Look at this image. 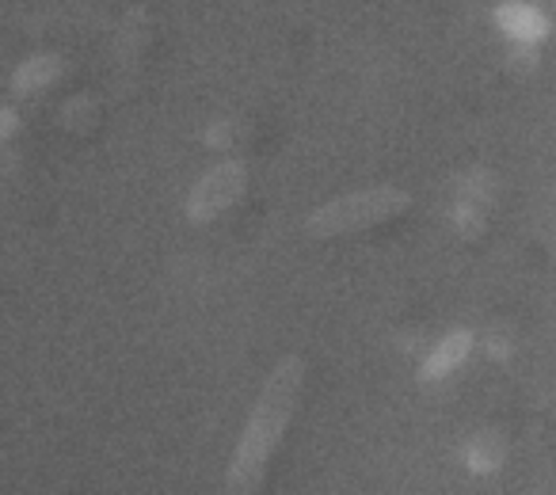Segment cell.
Here are the masks:
<instances>
[{
  "label": "cell",
  "instance_id": "cell-11",
  "mask_svg": "<svg viewBox=\"0 0 556 495\" xmlns=\"http://www.w3.org/2000/svg\"><path fill=\"white\" fill-rule=\"evenodd\" d=\"M507 65L518 73V77H522V73H533V65H538V47H533V42H510Z\"/></svg>",
  "mask_w": 556,
  "mask_h": 495
},
{
  "label": "cell",
  "instance_id": "cell-4",
  "mask_svg": "<svg viewBox=\"0 0 556 495\" xmlns=\"http://www.w3.org/2000/svg\"><path fill=\"white\" fill-rule=\"evenodd\" d=\"M472 347H477V335H472L469 328H457V332L442 335V340L424 355V363H419V381H424V385H439V381L450 378L457 366H465V358L472 355Z\"/></svg>",
  "mask_w": 556,
  "mask_h": 495
},
{
  "label": "cell",
  "instance_id": "cell-2",
  "mask_svg": "<svg viewBox=\"0 0 556 495\" xmlns=\"http://www.w3.org/2000/svg\"><path fill=\"white\" fill-rule=\"evenodd\" d=\"M408 206H412V194L401 191V187H366V191L340 194V199L317 206L309 214V221H305V232L317 240L348 237V232L358 229H374V225L404 214Z\"/></svg>",
  "mask_w": 556,
  "mask_h": 495
},
{
  "label": "cell",
  "instance_id": "cell-5",
  "mask_svg": "<svg viewBox=\"0 0 556 495\" xmlns=\"http://www.w3.org/2000/svg\"><path fill=\"white\" fill-rule=\"evenodd\" d=\"M495 27L507 35L510 42H545L548 39V20L541 9L526 4V0H503L495 9Z\"/></svg>",
  "mask_w": 556,
  "mask_h": 495
},
{
  "label": "cell",
  "instance_id": "cell-1",
  "mask_svg": "<svg viewBox=\"0 0 556 495\" xmlns=\"http://www.w3.org/2000/svg\"><path fill=\"white\" fill-rule=\"evenodd\" d=\"M302 389H305V358L302 355L278 358L275 370L263 381L260 396H255L252 411H248V423L240 431L237 449H232L229 492L248 495L263 487L270 457H275L278 442H282L290 419H294L298 401H302Z\"/></svg>",
  "mask_w": 556,
  "mask_h": 495
},
{
  "label": "cell",
  "instance_id": "cell-6",
  "mask_svg": "<svg viewBox=\"0 0 556 495\" xmlns=\"http://www.w3.org/2000/svg\"><path fill=\"white\" fill-rule=\"evenodd\" d=\"M62 73H65V62L58 54H35L16 65V73H12V92L35 96V92H42V88L58 85Z\"/></svg>",
  "mask_w": 556,
  "mask_h": 495
},
{
  "label": "cell",
  "instance_id": "cell-13",
  "mask_svg": "<svg viewBox=\"0 0 556 495\" xmlns=\"http://www.w3.org/2000/svg\"><path fill=\"white\" fill-rule=\"evenodd\" d=\"M16 130H20V115H16V107H4V111H0V141L9 145V141L16 138Z\"/></svg>",
  "mask_w": 556,
  "mask_h": 495
},
{
  "label": "cell",
  "instance_id": "cell-8",
  "mask_svg": "<svg viewBox=\"0 0 556 495\" xmlns=\"http://www.w3.org/2000/svg\"><path fill=\"white\" fill-rule=\"evenodd\" d=\"M450 221H454V229L462 232V237H480V229H484V202L457 199Z\"/></svg>",
  "mask_w": 556,
  "mask_h": 495
},
{
  "label": "cell",
  "instance_id": "cell-9",
  "mask_svg": "<svg viewBox=\"0 0 556 495\" xmlns=\"http://www.w3.org/2000/svg\"><path fill=\"white\" fill-rule=\"evenodd\" d=\"M515 328L507 325V320H500V325H492L484 332V351L488 358H495V363H507L510 355H515Z\"/></svg>",
  "mask_w": 556,
  "mask_h": 495
},
{
  "label": "cell",
  "instance_id": "cell-7",
  "mask_svg": "<svg viewBox=\"0 0 556 495\" xmlns=\"http://www.w3.org/2000/svg\"><path fill=\"white\" fill-rule=\"evenodd\" d=\"M503 461H507V442L500 431H480L465 442V469L472 477H492L503 469Z\"/></svg>",
  "mask_w": 556,
  "mask_h": 495
},
{
  "label": "cell",
  "instance_id": "cell-12",
  "mask_svg": "<svg viewBox=\"0 0 556 495\" xmlns=\"http://www.w3.org/2000/svg\"><path fill=\"white\" fill-rule=\"evenodd\" d=\"M232 130H237V126H232L229 118L214 123V126L206 130V145H210V149H229V145H232Z\"/></svg>",
  "mask_w": 556,
  "mask_h": 495
},
{
  "label": "cell",
  "instance_id": "cell-3",
  "mask_svg": "<svg viewBox=\"0 0 556 495\" xmlns=\"http://www.w3.org/2000/svg\"><path fill=\"white\" fill-rule=\"evenodd\" d=\"M248 191V168L240 161L214 164L199 183L187 194V221L191 225H210L214 217H222L225 210H232L240 202V194Z\"/></svg>",
  "mask_w": 556,
  "mask_h": 495
},
{
  "label": "cell",
  "instance_id": "cell-10",
  "mask_svg": "<svg viewBox=\"0 0 556 495\" xmlns=\"http://www.w3.org/2000/svg\"><path fill=\"white\" fill-rule=\"evenodd\" d=\"M96 103L92 100H85V96H80V100H73L70 107H65V115H62V123L70 126L73 134H85L88 126H92V118H96Z\"/></svg>",
  "mask_w": 556,
  "mask_h": 495
}]
</instances>
